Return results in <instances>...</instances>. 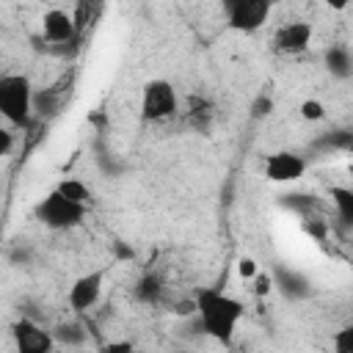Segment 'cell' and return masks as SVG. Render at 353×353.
I'll return each mask as SVG.
<instances>
[{"label": "cell", "instance_id": "cell-15", "mask_svg": "<svg viewBox=\"0 0 353 353\" xmlns=\"http://www.w3.org/2000/svg\"><path fill=\"white\" fill-rule=\"evenodd\" d=\"M334 347L339 353H353V323L334 334Z\"/></svg>", "mask_w": 353, "mask_h": 353}, {"label": "cell", "instance_id": "cell-19", "mask_svg": "<svg viewBox=\"0 0 353 353\" xmlns=\"http://www.w3.org/2000/svg\"><path fill=\"white\" fill-rule=\"evenodd\" d=\"M323 3H325V8H331V11H345V8L353 6V0H323Z\"/></svg>", "mask_w": 353, "mask_h": 353}, {"label": "cell", "instance_id": "cell-14", "mask_svg": "<svg viewBox=\"0 0 353 353\" xmlns=\"http://www.w3.org/2000/svg\"><path fill=\"white\" fill-rule=\"evenodd\" d=\"M298 116H301L303 121H309V124L323 121V119H325V105H323L320 99L309 97V99H303V102L298 105Z\"/></svg>", "mask_w": 353, "mask_h": 353}, {"label": "cell", "instance_id": "cell-8", "mask_svg": "<svg viewBox=\"0 0 353 353\" xmlns=\"http://www.w3.org/2000/svg\"><path fill=\"white\" fill-rule=\"evenodd\" d=\"M312 36H314V28L312 22H303V19H292L287 25H281L273 36V47L276 52L281 55H301L309 44H312Z\"/></svg>", "mask_w": 353, "mask_h": 353}, {"label": "cell", "instance_id": "cell-10", "mask_svg": "<svg viewBox=\"0 0 353 353\" xmlns=\"http://www.w3.org/2000/svg\"><path fill=\"white\" fill-rule=\"evenodd\" d=\"M14 336H17L19 350H28V353H44V350L52 347L50 336H47L39 325H33V323H28V320H22V323L14 325Z\"/></svg>", "mask_w": 353, "mask_h": 353}, {"label": "cell", "instance_id": "cell-13", "mask_svg": "<svg viewBox=\"0 0 353 353\" xmlns=\"http://www.w3.org/2000/svg\"><path fill=\"white\" fill-rule=\"evenodd\" d=\"M55 188H58L63 196H69V199H74V201H80V204H88V201H91V188H88L83 179H77V176H63Z\"/></svg>", "mask_w": 353, "mask_h": 353}, {"label": "cell", "instance_id": "cell-9", "mask_svg": "<svg viewBox=\"0 0 353 353\" xmlns=\"http://www.w3.org/2000/svg\"><path fill=\"white\" fill-rule=\"evenodd\" d=\"M41 33L55 41V44H63V41H72L77 28H74V17L63 8H47L41 14Z\"/></svg>", "mask_w": 353, "mask_h": 353}, {"label": "cell", "instance_id": "cell-7", "mask_svg": "<svg viewBox=\"0 0 353 353\" xmlns=\"http://www.w3.org/2000/svg\"><path fill=\"white\" fill-rule=\"evenodd\" d=\"M262 174L273 185H292V182H298L306 174V160L301 154H295V152L279 149V152H270L265 157Z\"/></svg>", "mask_w": 353, "mask_h": 353}, {"label": "cell", "instance_id": "cell-11", "mask_svg": "<svg viewBox=\"0 0 353 353\" xmlns=\"http://www.w3.org/2000/svg\"><path fill=\"white\" fill-rule=\"evenodd\" d=\"M323 61H325V69L334 77H350L353 74V52H350V47H328Z\"/></svg>", "mask_w": 353, "mask_h": 353}, {"label": "cell", "instance_id": "cell-17", "mask_svg": "<svg viewBox=\"0 0 353 353\" xmlns=\"http://www.w3.org/2000/svg\"><path fill=\"white\" fill-rule=\"evenodd\" d=\"M251 284H254V295H268L270 290H273V276L270 273H265V270H259L254 279H251Z\"/></svg>", "mask_w": 353, "mask_h": 353}, {"label": "cell", "instance_id": "cell-12", "mask_svg": "<svg viewBox=\"0 0 353 353\" xmlns=\"http://www.w3.org/2000/svg\"><path fill=\"white\" fill-rule=\"evenodd\" d=\"M328 196H331V204H334L339 221L347 223V226H353V188H347V185H334V188L328 190Z\"/></svg>", "mask_w": 353, "mask_h": 353}, {"label": "cell", "instance_id": "cell-4", "mask_svg": "<svg viewBox=\"0 0 353 353\" xmlns=\"http://www.w3.org/2000/svg\"><path fill=\"white\" fill-rule=\"evenodd\" d=\"M179 110V94L171 80L152 77L141 88V119L143 121H168Z\"/></svg>", "mask_w": 353, "mask_h": 353}, {"label": "cell", "instance_id": "cell-2", "mask_svg": "<svg viewBox=\"0 0 353 353\" xmlns=\"http://www.w3.org/2000/svg\"><path fill=\"white\" fill-rule=\"evenodd\" d=\"M33 215L39 223H44L47 229H55V232H66V229H74L85 221L88 215V204H80L69 196H63L58 188H52L44 199H39V204L33 207Z\"/></svg>", "mask_w": 353, "mask_h": 353}, {"label": "cell", "instance_id": "cell-20", "mask_svg": "<svg viewBox=\"0 0 353 353\" xmlns=\"http://www.w3.org/2000/svg\"><path fill=\"white\" fill-rule=\"evenodd\" d=\"M234 3H240V0H221V6H223V11H226V8H232Z\"/></svg>", "mask_w": 353, "mask_h": 353}, {"label": "cell", "instance_id": "cell-18", "mask_svg": "<svg viewBox=\"0 0 353 353\" xmlns=\"http://www.w3.org/2000/svg\"><path fill=\"white\" fill-rule=\"evenodd\" d=\"M11 152V130H0V154Z\"/></svg>", "mask_w": 353, "mask_h": 353}, {"label": "cell", "instance_id": "cell-3", "mask_svg": "<svg viewBox=\"0 0 353 353\" xmlns=\"http://www.w3.org/2000/svg\"><path fill=\"white\" fill-rule=\"evenodd\" d=\"M30 110H33V85L28 74L6 72L0 77V116L8 124L22 127L30 119Z\"/></svg>", "mask_w": 353, "mask_h": 353}, {"label": "cell", "instance_id": "cell-6", "mask_svg": "<svg viewBox=\"0 0 353 353\" xmlns=\"http://www.w3.org/2000/svg\"><path fill=\"white\" fill-rule=\"evenodd\" d=\"M105 268H97V270H88L83 276H77L66 292V303L72 312H88L99 303L102 298V290H105Z\"/></svg>", "mask_w": 353, "mask_h": 353}, {"label": "cell", "instance_id": "cell-21", "mask_svg": "<svg viewBox=\"0 0 353 353\" xmlns=\"http://www.w3.org/2000/svg\"><path fill=\"white\" fill-rule=\"evenodd\" d=\"M350 52H353V44H350Z\"/></svg>", "mask_w": 353, "mask_h": 353}, {"label": "cell", "instance_id": "cell-5", "mask_svg": "<svg viewBox=\"0 0 353 353\" xmlns=\"http://www.w3.org/2000/svg\"><path fill=\"white\" fill-rule=\"evenodd\" d=\"M273 14V0H240L226 8V22L234 33H256L268 25Z\"/></svg>", "mask_w": 353, "mask_h": 353}, {"label": "cell", "instance_id": "cell-16", "mask_svg": "<svg viewBox=\"0 0 353 353\" xmlns=\"http://www.w3.org/2000/svg\"><path fill=\"white\" fill-rule=\"evenodd\" d=\"M256 273H259V265H256V259H251V256H240V259H237V276H240V279L251 281Z\"/></svg>", "mask_w": 353, "mask_h": 353}, {"label": "cell", "instance_id": "cell-1", "mask_svg": "<svg viewBox=\"0 0 353 353\" xmlns=\"http://www.w3.org/2000/svg\"><path fill=\"white\" fill-rule=\"evenodd\" d=\"M196 314H199L201 331L207 336H212L221 345H229L237 334L245 306H243V301H237L234 295H229L223 290L204 287L196 292Z\"/></svg>", "mask_w": 353, "mask_h": 353}]
</instances>
